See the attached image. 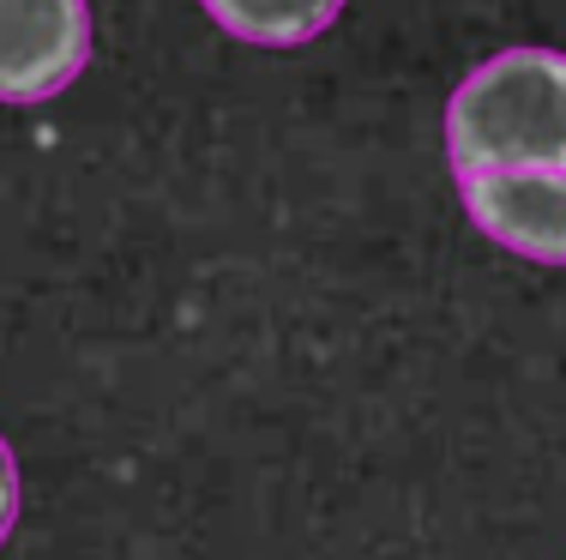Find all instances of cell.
Segmentation results:
<instances>
[{
    "label": "cell",
    "mask_w": 566,
    "mask_h": 560,
    "mask_svg": "<svg viewBox=\"0 0 566 560\" xmlns=\"http://www.w3.org/2000/svg\"><path fill=\"white\" fill-rule=\"evenodd\" d=\"M229 36L260 49H295L314 43L319 31H332V19L344 12V0H199Z\"/></svg>",
    "instance_id": "277c9868"
},
{
    "label": "cell",
    "mask_w": 566,
    "mask_h": 560,
    "mask_svg": "<svg viewBox=\"0 0 566 560\" xmlns=\"http://www.w3.org/2000/svg\"><path fill=\"white\" fill-rule=\"evenodd\" d=\"M458 193L489 242L536 265H566V169H482L458 176Z\"/></svg>",
    "instance_id": "3957f363"
},
{
    "label": "cell",
    "mask_w": 566,
    "mask_h": 560,
    "mask_svg": "<svg viewBox=\"0 0 566 560\" xmlns=\"http://www.w3.org/2000/svg\"><path fill=\"white\" fill-rule=\"evenodd\" d=\"M447 157L458 176L482 169H566V55L501 49L452 91Z\"/></svg>",
    "instance_id": "6da1fadb"
},
{
    "label": "cell",
    "mask_w": 566,
    "mask_h": 560,
    "mask_svg": "<svg viewBox=\"0 0 566 560\" xmlns=\"http://www.w3.org/2000/svg\"><path fill=\"white\" fill-rule=\"evenodd\" d=\"M12 518H19V464H12V446L0 440V542H7Z\"/></svg>",
    "instance_id": "5b68a950"
},
{
    "label": "cell",
    "mask_w": 566,
    "mask_h": 560,
    "mask_svg": "<svg viewBox=\"0 0 566 560\" xmlns=\"http://www.w3.org/2000/svg\"><path fill=\"white\" fill-rule=\"evenodd\" d=\"M91 61V0H0V103H49Z\"/></svg>",
    "instance_id": "7a4b0ae2"
}]
</instances>
